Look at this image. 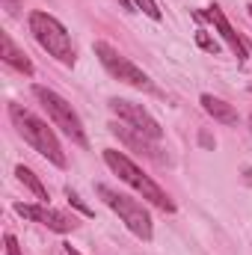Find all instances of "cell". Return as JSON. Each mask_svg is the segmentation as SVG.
Instances as JSON below:
<instances>
[{"label": "cell", "instance_id": "obj_3", "mask_svg": "<svg viewBox=\"0 0 252 255\" xmlns=\"http://www.w3.org/2000/svg\"><path fill=\"white\" fill-rule=\"evenodd\" d=\"M30 33L36 36V42L63 65H74V45L71 36L65 33V27L48 12H30Z\"/></svg>", "mask_w": 252, "mask_h": 255}, {"label": "cell", "instance_id": "obj_12", "mask_svg": "<svg viewBox=\"0 0 252 255\" xmlns=\"http://www.w3.org/2000/svg\"><path fill=\"white\" fill-rule=\"evenodd\" d=\"M202 107H205V113L214 119V122H223V125H238V110L229 104V101H223V98H214V95H202Z\"/></svg>", "mask_w": 252, "mask_h": 255}, {"label": "cell", "instance_id": "obj_18", "mask_svg": "<svg viewBox=\"0 0 252 255\" xmlns=\"http://www.w3.org/2000/svg\"><path fill=\"white\" fill-rule=\"evenodd\" d=\"M199 139H202V145H205V148H214V145H217V139H211V136H208V133H202V136H199Z\"/></svg>", "mask_w": 252, "mask_h": 255}, {"label": "cell", "instance_id": "obj_20", "mask_svg": "<svg viewBox=\"0 0 252 255\" xmlns=\"http://www.w3.org/2000/svg\"><path fill=\"white\" fill-rule=\"evenodd\" d=\"M65 255H80V253H77L74 247H65Z\"/></svg>", "mask_w": 252, "mask_h": 255}, {"label": "cell", "instance_id": "obj_11", "mask_svg": "<svg viewBox=\"0 0 252 255\" xmlns=\"http://www.w3.org/2000/svg\"><path fill=\"white\" fill-rule=\"evenodd\" d=\"M0 57H3V63L12 65V68H18L21 74H33V63H30V57L9 39V33H3L0 36Z\"/></svg>", "mask_w": 252, "mask_h": 255}, {"label": "cell", "instance_id": "obj_9", "mask_svg": "<svg viewBox=\"0 0 252 255\" xmlns=\"http://www.w3.org/2000/svg\"><path fill=\"white\" fill-rule=\"evenodd\" d=\"M205 18H208V21L217 27V33L223 36V42L232 48V54H235L238 60H247V57H250V51H247L244 39H241L235 30H232V24H229V18L223 15V9H220V6H208V9H205Z\"/></svg>", "mask_w": 252, "mask_h": 255}, {"label": "cell", "instance_id": "obj_15", "mask_svg": "<svg viewBox=\"0 0 252 255\" xmlns=\"http://www.w3.org/2000/svg\"><path fill=\"white\" fill-rule=\"evenodd\" d=\"M133 6H139V9H142L148 18H154V21L160 18V9H157V3H154V0H133Z\"/></svg>", "mask_w": 252, "mask_h": 255}, {"label": "cell", "instance_id": "obj_2", "mask_svg": "<svg viewBox=\"0 0 252 255\" xmlns=\"http://www.w3.org/2000/svg\"><path fill=\"white\" fill-rule=\"evenodd\" d=\"M104 163H107V166L122 178V181H125L127 187H133L142 199H148V202H151V205H157L160 211H175V202L160 190V187H157V184H154V181H151V178L136 166V163H133V160H127L122 151L107 148V151H104Z\"/></svg>", "mask_w": 252, "mask_h": 255}, {"label": "cell", "instance_id": "obj_22", "mask_svg": "<svg viewBox=\"0 0 252 255\" xmlns=\"http://www.w3.org/2000/svg\"><path fill=\"white\" fill-rule=\"evenodd\" d=\"M247 9H250V18H252V3H250V6H247Z\"/></svg>", "mask_w": 252, "mask_h": 255}, {"label": "cell", "instance_id": "obj_13", "mask_svg": "<svg viewBox=\"0 0 252 255\" xmlns=\"http://www.w3.org/2000/svg\"><path fill=\"white\" fill-rule=\"evenodd\" d=\"M15 175H18V181H21L24 187H30V190H33V196H36V199H42V202H48V199H51V196H48V190H45V184L36 178V172H33V169H27L24 163H21V166H15Z\"/></svg>", "mask_w": 252, "mask_h": 255}, {"label": "cell", "instance_id": "obj_6", "mask_svg": "<svg viewBox=\"0 0 252 255\" xmlns=\"http://www.w3.org/2000/svg\"><path fill=\"white\" fill-rule=\"evenodd\" d=\"M95 54H98L101 65H104L116 80H122V83L133 86V89H145V92H151V89H154V86H151V80H148V74H145L142 68H136L127 57H122L113 45H107V42H95Z\"/></svg>", "mask_w": 252, "mask_h": 255}, {"label": "cell", "instance_id": "obj_21", "mask_svg": "<svg viewBox=\"0 0 252 255\" xmlns=\"http://www.w3.org/2000/svg\"><path fill=\"white\" fill-rule=\"evenodd\" d=\"M247 181L252 184V169H247Z\"/></svg>", "mask_w": 252, "mask_h": 255}, {"label": "cell", "instance_id": "obj_10", "mask_svg": "<svg viewBox=\"0 0 252 255\" xmlns=\"http://www.w3.org/2000/svg\"><path fill=\"white\" fill-rule=\"evenodd\" d=\"M110 130H113L119 139H125L127 145H133L136 151H142V154H148V157H154V160H163V157H160V148L154 145L157 139L145 136L142 130H127V128H122V125H110Z\"/></svg>", "mask_w": 252, "mask_h": 255}, {"label": "cell", "instance_id": "obj_1", "mask_svg": "<svg viewBox=\"0 0 252 255\" xmlns=\"http://www.w3.org/2000/svg\"><path fill=\"white\" fill-rule=\"evenodd\" d=\"M9 119H12V125L18 128V133L45 157V160H51L54 166H65V154H63V145H60V139H57V133L51 130V128L45 125L39 116H33L30 110H24L21 104H12L9 107Z\"/></svg>", "mask_w": 252, "mask_h": 255}, {"label": "cell", "instance_id": "obj_16", "mask_svg": "<svg viewBox=\"0 0 252 255\" xmlns=\"http://www.w3.org/2000/svg\"><path fill=\"white\" fill-rule=\"evenodd\" d=\"M65 196H68V202H71V205H74V208H77V211H80V214H83V217H92V211H89V208H86V205H83V199H80V196H77V193L71 190V187H68V190H65Z\"/></svg>", "mask_w": 252, "mask_h": 255}, {"label": "cell", "instance_id": "obj_24", "mask_svg": "<svg viewBox=\"0 0 252 255\" xmlns=\"http://www.w3.org/2000/svg\"><path fill=\"white\" fill-rule=\"evenodd\" d=\"M250 92H252V86H250Z\"/></svg>", "mask_w": 252, "mask_h": 255}, {"label": "cell", "instance_id": "obj_5", "mask_svg": "<svg viewBox=\"0 0 252 255\" xmlns=\"http://www.w3.org/2000/svg\"><path fill=\"white\" fill-rule=\"evenodd\" d=\"M95 190H98V196H101V199H104L119 217H122V223H125L136 238L151 241V217H148V211H145L136 199H127V196H122V193L110 190L107 184H98Z\"/></svg>", "mask_w": 252, "mask_h": 255}, {"label": "cell", "instance_id": "obj_4", "mask_svg": "<svg viewBox=\"0 0 252 255\" xmlns=\"http://www.w3.org/2000/svg\"><path fill=\"white\" fill-rule=\"evenodd\" d=\"M33 95L42 101V107L48 110L51 122L60 128L65 136H71L77 145H86V130H83V122H80V116L74 113V107L65 101L63 95H57V92H54V89H48V86H33Z\"/></svg>", "mask_w": 252, "mask_h": 255}, {"label": "cell", "instance_id": "obj_19", "mask_svg": "<svg viewBox=\"0 0 252 255\" xmlns=\"http://www.w3.org/2000/svg\"><path fill=\"white\" fill-rule=\"evenodd\" d=\"M6 9H9V12H15V9H18V3H15V0H6Z\"/></svg>", "mask_w": 252, "mask_h": 255}, {"label": "cell", "instance_id": "obj_23", "mask_svg": "<svg viewBox=\"0 0 252 255\" xmlns=\"http://www.w3.org/2000/svg\"><path fill=\"white\" fill-rule=\"evenodd\" d=\"M250 128H252V119H250Z\"/></svg>", "mask_w": 252, "mask_h": 255}, {"label": "cell", "instance_id": "obj_14", "mask_svg": "<svg viewBox=\"0 0 252 255\" xmlns=\"http://www.w3.org/2000/svg\"><path fill=\"white\" fill-rule=\"evenodd\" d=\"M196 42H199V48H205L208 54H220V42H217V39H211L205 30H196Z\"/></svg>", "mask_w": 252, "mask_h": 255}, {"label": "cell", "instance_id": "obj_8", "mask_svg": "<svg viewBox=\"0 0 252 255\" xmlns=\"http://www.w3.org/2000/svg\"><path fill=\"white\" fill-rule=\"evenodd\" d=\"M15 214H21L24 220H33V223H42V226H48L51 232H74V220L71 217H65L63 211H54V208H48V205H24V202H18L15 205Z\"/></svg>", "mask_w": 252, "mask_h": 255}, {"label": "cell", "instance_id": "obj_7", "mask_svg": "<svg viewBox=\"0 0 252 255\" xmlns=\"http://www.w3.org/2000/svg\"><path fill=\"white\" fill-rule=\"evenodd\" d=\"M110 110H113L122 122H127L133 130H142V133L151 136V139H160V136H163L160 122H157L142 104H133V101H125V98H113V101H110Z\"/></svg>", "mask_w": 252, "mask_h": 255}, {"label": "cell", "instance_id": "obj_17", "mask_svg": "<svg viewBox=\"0 0 252 255\" xmlns=\"http://www.w3.org/2000/svg\"><path fill=\"white\" fill-rule=\"evenodd\" d=\"M3 244H6V255H24L21 253V247H18V241H15V235H6Z\"/></svg>", "mask_w": 252, "mask_h": 255}]
</instances>
